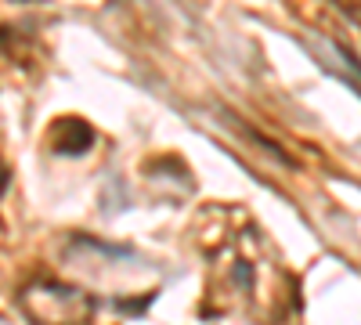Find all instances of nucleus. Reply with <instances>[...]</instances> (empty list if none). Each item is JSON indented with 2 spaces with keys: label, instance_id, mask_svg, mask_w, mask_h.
<instances>
[{
  "label": "nucleus",
  "instance_id": "f257e3e1",
  "mask_svg": "<svg viewBox=\"0 0 361 325\" xmlns=\"http://www.w3.org/2000/svg\"><path fill=\"white\" fill-rule=\"evenodd\" d=\"M264 243L257 239V231H238L231 239H217L214 246V297H221L217 314H231V311H250L253 300H260V250Z\"/></svg>",
  "mask_w": 361,
  "mask_h": 325
},
{
  "label": "nucleus",
  "instance_id": "f03ea898",
  "mask_svg": "<svg viewBox=\"0 0 361 325\" xmlns=\"http://www.w3.org/2000/svg\"><path fill=\"white\" fill-rule=\"evenodd\" d=\"M90 145H94V127L80 116H58L47 130V149L54 156H83Z\"/></svg>",
  "mask_w": 361,
  "mask_h": 325
},
{
  "label": "nucleus",
  "instance_id": "7ed1b4c3",
  "mask_svg": "<svg viewBox=\"0 0 361 325\" xmlns=\"http://www.w3.org/2000/svg\"><path fill=\"white\" fill-rule=\"evenodd\" d=\"M333 4H336V8H340L357 29H361V0H333Z\"/></svg>",
  "mask_w": 361,
  "mask_h": 325
},
{
  "label": "nucleus",
  "instance_id": "20e7f679",
  "mask_svg": "<svg viewBox=\"0 0 361 325\" xmlns=\"http://www.w3.org/2000/svg\"><path fill=\"white\" fill-rule=\"evenodd\" d=\"M8 185H11V170H8L4 163H0V195L8 192Z\"/></svg>",
  "mask_w": 361,
  "mask_h": 325
}]
</instances>
